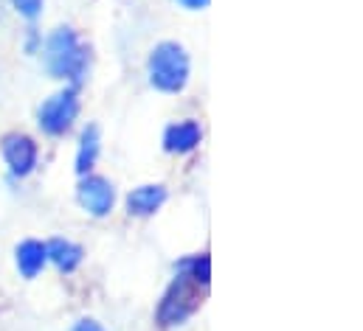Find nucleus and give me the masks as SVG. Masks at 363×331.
I'll list each match as a JSON object with an SVG mask.
<instances>
[{"mask_svg":"<svg viewBox=\"0 0 363 331\" xmlns=\"http://www.w3.org/2000/svg\"><path fill=\"white\" fill-rule=\"evenodd\" d=\"M43 59H45V71L54 79H65V82H74V84H79L85 79V71H88V48L82 45L79 34L74 28H68V25L57 28L45 40Z\"/></svg>","mask_w":363,"mask_h":331,"instance_id":"obj_1","label":"nucleus"},{"mask_svg":"<svg viewBox=\"0 0 363 331\" xmlns=\"http://www.w3.org/2000/svg\"><path fill=\"white\" fill-rule=\"evenodd\" d=\"M147 71H150V82H152L155 90H161V93H181L183 87L189 84L191 62H189V54H186L183 45L167 40V42H158L152 48Z\"/></svg>","mask_w":363,"mask_h":331,"instance_id":"obj_2","label":"nucleus"},{"mask_svg":"<svg viewBox=\"0 0 363 331\" xmlns=\"http://www.w3.org/2000/svg\"><path fill=\"white\" fill-rule=\"evenodd\" d=\"M200 284H194L186 272L178 269V278L169 284V289H167V295H164V301H161V306H158V323L161 326H181L186 323L197 309H200ZM206 292V289H203Z\"/></svg>","mask_w":363,"mask_h":331,"instance_id":"obj_3","label":"nucleus"},{"mask_svg":"<svg viewBox=\"0 0 363 331\" xmlns=\"http://www.w3.org/2000/svg\"><path fill=\"white\" fill-rule=\"evenodd\" d=\"M79 115V95L74 87H65L43 101L40 107V129L45 135H65Z\"/></svg>","mask_w":363,"mask_h":331,"instance_id":"obj_4","label":"nucleus"},{"mask_svg":"<svg viewBox=\"0 0 363 331\" xmlns=\"http://www.w3.org/2000/svg\"><path fill=\"white\" fill-rule=\"evenodd\" d=\"M77 199L91 216H107L116 205V188L99 174H85L77 185Z\"/></svg>","mask_w":363,"mask_h":331,"instance_id":"obj_5","label":"nucleus"},{"mask_svg":"<svg viewBox=\"0 0 363 331\" xmlns=\"http://www.w3.org/2000/svg\"><path fill=\"white\" fill-rule=\"evenodd\" d=\"M0 152H3V161H6L9 171L14 177H28L37 166V158H40V149H37L34 138L20 135V132L6 135L3 144H0Z\"/></svg>","mask_w":363,"mask_h":331,"instance_id":"obj_6","label":"nucleus"},{"mask_svg":"<svg viewBox=\"0 0 363 331\" xmlns=\"http://www.w3.org/2000/svg\"><path fill=\"white\" fill-rule=\"evenodd\" d=\"M203 141V129L197 121H178V124H169L167 132H164V149L172 152V155H186V152H194Z\"/></svg>","mask_w":363,"mask_h":331,"instance_id":"obj_7","label":"nucleus"},{"mask_svg":"<svg viewBox=\"0 0 363 331\" xmlns=\"http://www.w3.org/2000/svg\"><path fill=\"white\" fill-rule=\"evenodd\" d=\"M169 191L167 185L161 182H152V185H138L127 194V211L133 216H152L155 211H161V205L167 202Z\"/></svg>","mask_w":363,"mask_h":331,"instance_id":"obj_8","label":"nucleus"},{"mask_svg":"<svg viewBox=\"0 0 363 331\" xmlns=\"http://www.w3.org/2000/svg\"><path fill=\"white\" fill-rule=\"evenodd\" d=\"M14 261H17V269H20L23 278H28V281L37 278V275L43 272L45 261H48L45 245L37 242V239H26V242H20L17 250H14Z\"/></svg>","mask_w":363,"mask_h":331,"instance_id":"obj_9","label":"nucleus"},{"mask_svg":"<svg viewBox=\"0 0 363 331\" xmlns=\"http://www.w3.org/2000/svg\"><path fill=\"white\" fill-rule=\"evenodd\" d=\"M45 255H48V261L57 264V269L74 272V269L82 264L85 250L79 248L77 242H71V239H51V242L45 245Z\"/></svg>","mask_w":363,"mask_h":331,"instance_id":"obj_10","label":"nucleus"},{"mask_svg":"<svg viewBox=\"0 0 363 331\" xmlns=\"http://www.w3.org/2000/svg\"><path fill=\"white\" fill-rule=\"evenodd\" d=\"M99 149H101V132H99L96 124H91V127H85V132H82L79 155H77V171H79L82 177L93 168L96 158H99Z\"/></svg>","mask_w":363,"mask_h":331,"instance_id":"obj_11","label":"nucleus"},{"mask_svg":"<svg viewBox=\"0 0 363 331\" xmlns=\"http://www.w3.org/2000/svg\"><path fill=\"white\" fill-rule=\"evenodd\" d=\"M178 269L186 272V275H189L194 284H200L203 289H208V281H211V258H208V252H200V255L186 258V261H181Z\"/></svg>","mask_w":363,"mask_h":331,"instance_id":"obj_12","label":"nucleus"},{"mask_svg":"<svg viewBox=\"0 0 363 331\" xmlns=\"http://www.w3.org/2000/svg\"><path fill=\"white\" fill-rule=\"evenodd\" d=\"M11 6H14L17 14L26 17V20H37L40 11H43V0H11Z\"/></svg>","mask_w":363,"mask_h":331,"instance_id":"obj_13","label":"nucleus"},{"mask_svg":"<svg viewBox=\"0 0 363 331\" xmlns=\"http://www.w3.org/2000/svg\"><path fill=\"white\" fill-rule=\"evenodd\" d=\"M71 331H104V329H101V323H96V320H91V318H82Z\"/></svg>","mask_w":363,"mask_h":331,"instance_id":"obj_14","label":"nucleus"},{"mask_svg":"<svg viewBox=\"0 0 363 331\" xmlns=\"http://www.w3.org/2000/svg\"><path fill=\"white\" fill-rule=\"evenodd\" d=\"M178 3L186 6V8H191V11H203V8H208L211 0H178Z\"/></svg>","mask_w":363,"mask_h":331,"instance_id":"obj_15","label":"nucleus"}]
</instances>
